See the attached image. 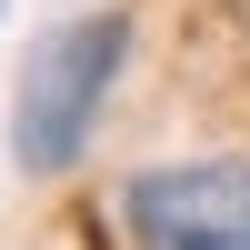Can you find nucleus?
I'll return each instance as SVG.
<instances>
[{"mask_svg":"<svg viewBox=\"0 0 250 250\" xmlns=\"http://www.w3.org/2000/svg\"><path fill=\"white\" fill-rule=\"evenodd\" d=\"M120 50H130V20H120V10H100V20H60V30L30 50V70H20V110H10V150H20V170H70V160H80L100 90L120 80Z\"/></svg>","mask_w":250,"mask_h":250,"instance_id":"f257e3e1","label":"nucleus"},{"mask_svg":"<svg viewBox=\"0 0 250 250\" xmlns=\"http://www.w3.org/2000/svg\"><path fill=\"white\" fill-rule=\"evenodd\" d=\"M130 250H250V160H170L120 180Z\"/></svg>","mask_w":250,"mask_h":250,"instance_id":"f03ea898","label":"nucleus"}]
</instances>
